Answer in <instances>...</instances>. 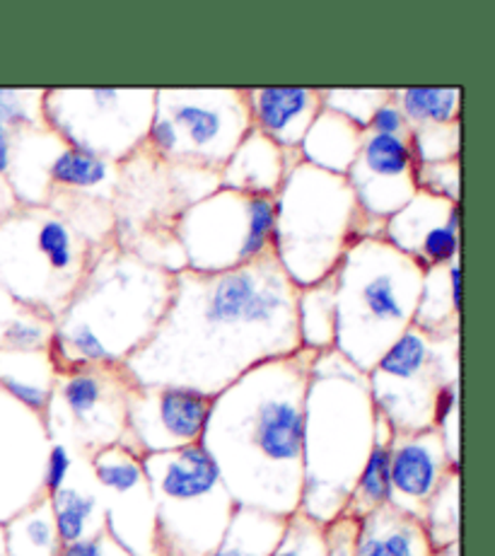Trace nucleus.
<instances>
[{
    "mask_svg": "<svg viewBox=\"0 0 495 556\" xmlns=\"http://www.w3.org/2000/svg\"><path fill=\"white\" fill-rule=\"evenodd\" d=\"M459 496H461V475L459 469L443 479V484L423 508L421 522L428 532L433 549H443L447 544L459 542Z\"/></svg>",
    "mask_w": 495,
    "mask_h": 556,
    "instance_id": "72a5a7b5",
    "label": "nucleus"
},
{
    "mask_svg": "<svg viewBox=\"0 0 495 556\" xmlns=\"http://www.w3.org/2000/svg\"><path fill=\"white\" fill-rule=\"evenodd\" d=\"M155 88H51L45 122L75 151L126 163L145 148Z\"/></svg>",
    "mask_w": 495,
    "mask_h": 556,
    "instance_id": "f8f14e48",
    "label": "nucleus"
},
{
    "mask_svg": "<svg viewBox=\"0 0 495 556\" xmlns=\"http://www.w3.org/2000/svg\"><path fill=\"white\" fill-rule=\"evenodd\" d=\"M0 119L13 131L45 128V90H0Z\"/></svg>",
    "mask_w": 495,
    "mask_h": 556,
    "instance_id": "4c0bfd02",
    "label": "nucleus"
},
{
    "mask_svg": "<svg viewBox=\"0 0 495 556\" xmlns=\"http://www.w3.org/2000/svg\"><path fill=\"white\" fill-rule=\"evenodd\" d=\"M461 167L459 157L445 160V163H418L416 185L421 191H428L433 197H443L452 203L461 199Z\"/></svg>",
    "mask_w": 495,
    "mask_h": 556,
    "instance_id": "58836bf2",
    "label": "nucleus"
},
{
    "mask_svg": "<svg viewBox=\"0 0 495 556\" xmlns=\"http://www.w3.org/2000/svg\"><path fill=\"white\" fill-rule=\"evenodd\" d=\"M75 467V455L68 451L66 445L51 443L47 465H45V496H53L61 486H66V481L73 475Z\"/></svg>",
    "mask_w": 495,
    "mask_h": 556,
    "instance_id": "a19ab883",
    "label": "nucleus"
},
{
    "mask_svg": "<svg viewBox=\"0 0 495 556\" xmlns=\"http://www.w3.org/2000/svg\"><path fill=\"white\" fill-rule=\"evenodd\" d=\"M295 301L274 252L220 274L181 269L163 323L124 368L136 384L218 397L246 370L297 354Z\"/></svg>",
    "mask_w": 495,
    "mask_h": 556,
    "instance_id": "f257e3e1",
    "label": "nucleus"
},
{
    "mask_svg": "<svg viewBox=\"0 0 495 556\" xmlns=\"http://www.w3.org/2000/svg\"><path fill=\"white\" fill-rule=\"evenodd\" d=\"M382 235L360 211L346 177L307 163L290 169L274 197V256L297 288L337 271L355 242Z\"/></svg>",
    "mask_w": 495,
    "mask_h": 556,
    "instance_id": "423d86ee",
    "label": "nucleus"
},
{
    "mask_svg": "<svg viewBox=\"0 0 495 556\" xmlns=\"http://www.w3.org/2000/svg\"><path fill=\"white\" fill-rule=\"evenodd\" d=\"M100 252L53 208L15 206L0 218V291L53 323Z\"/></svg>",
    "mask_w": 495,
    "mask_h": 556,
    "instance_id": "0eeeda50",
    "label": "nucleus"
},
{
    "mask_svg": "<svg viewBox=\"0 0 495 556\" xmlns=\"http://www.w3.org/2000/svg\"><path fill=\"white\" fill-rule=\"evenodd\" d=\"M141 459L155 506L157 556H208L237 510L208 453L189 445Z\"/></svg>",
    "mask_w": 495,
    "mask_h": 556,
    "instance_id": "6e6552de",
    "label": "nucleus"
},
{
    "mask_svg": "<svg viewBox=\"0 0 495 556\" xmlns=\"http://www.w3.org/2000/svg\"><path fill=\"white\" fill-rule=\"evenodd\" d=\"M51 447L45 414L0 388V526L45 498V465Z\"/></svg>",
    "mask_w": 495,
    "mask_h": 556,
    "instance_id": "dca6fc26",
    "label": "nucleus"
},
{
    "mask_svg": "<svg viewBox=\"0 0 495 556\" xmlns=\"http://www.w3.org/2000/svg\"><path fill=\"white\" fill-rule=\"evenodd\" d=\"M271 556H327L325 526L309 520L303 513H295L285 520L281 540L274 547Z\"/></svg>",
    "mask_w": 495,
    "mask_h": 556,
    "instance_id": "e433bc0d",
    "label": "nucleus"
},
{
    "mask_svg": "<svg viewBox=\"0 0 495 556\" xmlns=\"http://www.w3.org/2000/svg\"><path fill=\"white\" fill-rule=\"evenodd\" d=\"M365 131L380 134V136H394V138H411V126H408L399 104L392 100V94L390 100H386L380 110L372 114V119Z\"/></svg>",
    "mask_w": 495,
    "mask_h": 556,
    "instance_id": "79ce46f5",
    "label": "nucleus"
},
{
    "mask_svg": "<svg viewBox=\"0 0 495 556\" xmlns=\"http://www.w3.org/2000/svg\"><path fill=\"white\" fill-rule=\"evenodd\" d=\"M360 141L363 131L358 126L321 106L315 122L309 124L297 153L300 160L312 167L346 177L348 167L360 151Z\"/></svg>",
    "mask_w": 495,
    "mask_h": 556,
    "instance_id": "b1692460",
    "label": "nucleus"
},
{
    "mask_svg": "<svg viewBox=\"0 0 495 556\" xmlns=\"http://www.w3.org/2000/svg\"><path fill=\"white\" fill-rule=\"evenodd\" d=\"M461 262L459 256L423 274L414 327L433 337L459 334Z\"/></svg>",
    "mask_w": 495,
    "mask_h": 556,
    "instance_id": "393cba45",
    "label": "nucleus"
},
{
    "mask_svg": "<svg viewBox=\"0 0 495 556\" xmlns=\"http://www.w3.org/2000/svg\"><path fill=\"white\" fill-rule=\"evenodd\" d=\"M53 382H56V366L49 349L0 351V388L27 409L45 414Z\"/></svg>",
    "mask_w": 495,
    "mask_h": 556,
    "instance_id": "a878e982",
    "label": "nucleus"
},
{
    "mask_svg": "<svg viewBox=\"0 0 495 556\" xmlns=\"http://www.w3.org/2000/svg\"><path fill=\"white\" fill-rule=\"evenodd\" d=\"M297 163V151H283L252 128L234 148L228 163L218 169V181L220 189L242 191L252 197H276L283 179Z\"/></svg>",
    "mask_w": 495,
    "mask_h": 556,
    "instance_id": "412c9836",
    "label": "nucleus"
},
{
    "mask_svg": "<svg viewBox=\"0 0 495 556\" xmlns=\"http://www.w3.org/2000/svg\"><path fill=\"white\" fill-rule=\"evenodd\" d=\"M300 349L331 351L337 341V276L329 274L321 281L297 288L295 301Z\"/></svg>",
    "mask_w": 495,
    "mask_h": 556,
    "instance_id": "c756f323",
    "label": "nucleus"
},
{
    "mask_svg": "<svg viewBox=\"0 0 495 556\" xmlns=\"http://www.w3.org/2000/svg\"><path fill=\"white\" fill-rule=\"evenodd\" d=\"M433 556H459V542L447 544V547H443V549H435Z\"/></svg>",
    "mask_w": 495,
    "mask_h": 556,
    "instance_id": "a18cd8bd",
    "label": "nucleus"
},
{
    "mask_svg": "<svg viewBox=\"0 0 495 556\" xmlns=\"http://www.w3.org/2000/svg\"><path fill=\"white\" fill-rule=\"evenodd\" d=\"M368 372L337 349L315 356L307 378L300 513L327 526L341 516L375 443Z\"/></svg>",
    "mask_w": 495,
    "mask_h": 556,
    "instance_id": "20e7f679",
    "label": "nucleus"
},
{
    "mask_svg": "<svg viewBox=\"0 0 495 556\" xmlns=\"http://www.w3.org/2000/svg\"><path fill=\"white\" fill-rule=\"evenodd\" d=\"M285 520L271 513L237 506L223 540L208 556H271L283 534Z\"/></svg>",
    "mask_w": 495,
    "mask_h": 556,
    "instance_id": "2f4dec72",
    "label": "nucleus"
},
{
    "mask_svg": "<svg viewBox=\"0 0 495 556\" xmlns=\"http://www.w3.org/2000/svg\"><path fill=\"white\" fill-rule=\"evenodd\" d=\"M8 556H61L63 542L45 496L3 522Z\"/></svg>",
    "mask_w": 495,
    "mask_h": 556,
    "instance_id": "7c9ffc66",
    "label": "nucleus"
},
{
    "mask_svg": "<svg viewBox=\"0 0 495 556\" xmlns=\"http://www.w3.org/2000/svg\"><path fill=\"white\" fill-rule=\"evenodd\" d=\"M452 469L459 467L452 465L435 429L394 433L390 447V504L421 520L430 496Z\"/></svg>",
    "mask_w": 495,
    "mask_h": 556,
    "instance_id": "6ab92c4d",
    "label": "nucleus"
},
{
    "mask_svg": "<svg viewBox=\"0 0 495 556\" xmlns=\"http://www.w3.org/2000/svg\"><path fill=\"white\" fill-rule=\"evenodd\" d=\"M61 556H134L128 549H124L110 532H100L94 538L78 542V544H68L63 547Z\"/></svg>",
    "mask_w": 495,
    "mask_h": 556,
    "instance_id": "37998d69",
    "label": "nucleus"
},
{
    "mask_svg": "<svg viewBox=\"0 0 495 556\" xmlns=\"http://www.w3.org/2000/svg\"><path fill=\"white\" fill-rule=\"evenodd\" d=\"M392 100L399 104L411 128L461 122L459 88H399L392 90Z\"/></svg>",
    "mask_w": 495,
    "mask_h": 556,
    "instance_id": "473e14b6",
    "label": "nucleus"
},
{
    "mask_svg": "<svg viewBox=\"0 0 495 556\" xmlns=\"http://www.w3.org/2000/svg\"><path fill=\"white\" fill-rule=\"evenodd\" d=\"M392 90L386 88H333L321 90V106L329 112H337L343 119H348L365 131L372 114L390 100Z\"/></svg>",
    "mask_w": 495,
    "mask_h": 556,
    "instance_id": "f704fd0d",
    "label": "nucleus"
},
{
    "mask_svg": "<svg viewBox=\"0 0 495 556\" xmlns=\"http://www.w3.org/2000/svg\"><path fill=\"white\" fill-rule=\"evenodd\" d=\"M15 206H17V201L13 197V191H10L5 177H0V218H3L8 211H13Z\"/></svg>",
    "mask_w": 495,
    "mask_h": 556,
    "instance_id": "c03bdc74",
    "label": "nucleus"
},
{
    "mask_svg": "<svg viewBox=\"0 0 495 556\" xmlns=\"http://www.w3.org/2000/svg\"><path fill=\"white\" fill-rule=\"evenodd\" d=\"M392 438H394V429L390 426V421H386L382 414H378V419H375L372 451H370L368 459H365L358 479H355L353 491L346 501V508H343V516L360 520L368 516V513H372L375 508L390 504Z\"/></svg>",
    "mask_w": 495,
    "mask_h": 556,
    "instance_id": "c85d7f7f",
    "label": "nucleus"
},
{
    "mask_svg": "<svg viewBox=\"0 0 495 556\" xmlns=\"http://www.w3.org/2000/svg\"><path fill=\"white\" fill-rule=\"evenodd\" d=\"M0 556H8V549H5V532H3V526H0Z\"/></svg>",
    "mask_w": 495,
    "mask_h": 556,
    "instance_id": "49530a36",
    "label": "nucleus"
},
{
    "mask_svg": "<svg viewBox=\"0 0 495 556\" xmlns=\"http://www.w3.org/2000/svg\"><path fill=\"white\" fill-rule=\"evenodd\" d=\"M49 501L63 547L85 542L106 530L104 506L97 486L92 489L68 479L66 486H61Z\"/></svg>",
    "mask_w": 495,
    "mask_h": 556,
    "instance_id": "bb28decb",
    "label": "nucleus"
},
{
    "mask_svg": "<svg viewBox=\"0 0 495 556\" xmlns=\"http://www.w3.org/2000/svg\"><path fill=\"white\" fill-rule=\"evenodd\" d=\"M423 269L382 235L355 242L337 266L333 349L368 372L414 325Z\"/></svg>",
    "mask_w": 495,
    "mask_h": 556,
    "instance_id": "39448f33",
    "label": "nucleus"
},
{
    "mask_svg": "<svg viewBox=\"0 0 495 556\" xmlns=\"http://www.w3.org/2000/svg\"><path fill=\"white\" fill-rule=\"evenodd\" d=\"M411 148L418 163H445L459 157L461 122L411 128Z\"/></svg>",
    "mask_w": 495,
    "mask_h": 556,
    "instance_id": "c9c22d12",
    "label": "nucleus"
},
{
    "mask_svg": "<svg viewBox=\"0 0 495 556\" xmlns=\"http://www.w3.org/2000/svg\"><path fill=\"white\" fill-rule=\"evenodd\" d=\"M252 128L283 151H297L321 112L319 88H246Z\"/></svg>",
    "mask_w": 495,
    "mask_h": 556,
    "instance_id": "aec40b11",
    "label": "nucleus"
},
{
    "mask_svg": "<svg viewBox=\"0 0 495 556\" xmlns=\"http://www.w3.org/2000/svg\"><path fill=\"white\" fill-rule=\"evenodd\" d=\"M358 522L351 516H337L325 526L327 556H355V540H358Z\"/></svg>",
    "mask_w": 495,
    "mask_h": 556,
    "instance_id": "ea45409f",
    "label": "nucleus"
},
{
    "mask_svg": "<svg viewBox=\"0 0 495 556\" xmlns=\"http://www.w3.org/2000/svg\"><path fill=\"white\" fill-rule=\"evenodd\" d=\"M459 380V334L433 337L408 327L368 370L370 397L394 433L433 429L437 394Z\"/></svg>",
    "mask_w": 495,
    "mask_h": 556,
    "instance_id": "9d476101",
    "label": "nucleus"
},
{
    "mask_svg": "<svg viewBox=\"0 0 495 556\" xmlns=\"http://www.w3.org/2000/svg\"><path fill=\"white\" fill-rule=\"evenodd\" d=\"M100 491L106 532L134 556H157L155 506L143 459L126 445H110L88 459Z\"/></svg>",
    "mask_w": 495,
    "mask_h": 556,
    "instance_id": "4468645a",
    "label": "nucleus"
},
{
    "mask_svg": "<svg viewBox=\"0 0 495 556\" xmlns=\"http://www.w3.org/2000/svg\"><path fill=\"white\" fill-rule=\"evenodd\" d=\"M134 380L124 366H82L56 372L45 409L51 443L66 445L85 463L110 445L124 443L126 400Z\"/></svg>",
    "mask_w": 495,
    "mask_h": 556,
    "instance_id": "ddd939ff",
    "label": "nucleus"
},
{
    "mask_svg": "<svg viewBox=\"0 0 495 556\" xmlns=\"http://www.w3.org/2000/svg\"><path fill=\"white\" fill-rule=\"evenodd\" d=\"M172 293L175 274L116 242L104 248L51 323L49 354L56 372L124 366L155 334Z\"/></svg>",
    "mask_w": 495,
    "mask_h": 556,
    "instance_id": "7ed1b4c3",
    "label": "nucleus"
},
{
    "mask_svg": "<svg viewBox=\"0 0 495 556\" xmlns=\"http://www.w3.org/2000/svg\"><path fill=\"white\" fill-rule=\"evenodd\" d=\"M418 160L411 138L363 131L360 151L346 173V181L360 211L375 223L392 218L418 191Z\"/></svg>",
    "mask_w": 495,
    "mask_h": 556,
    "instance_id": "f3484780",
    "label": "nucleus"
},
{
    "mask_svg": "<svg viewBox=\"0 0 495 556\" xmlns=\"http://www.w3.org/2000/svg\"><path fill=\"white\" fill-rule=\"evenodd\" d=\"M250 131L242 88H155L145 148L165 163L218 173Z\"/></svg>",
    "mask_w": 495,
    "mask_h": 556,
    "instance_id": "1a4fd4ad",
    "label": "nucleus"
},
{
    "mask_svg": "<svg viewBox=\"0 0 495 556\" xmlns=\"http://www.w3.org/2000/svg\"><path fill=\"white\" fill-rule=\"evenodd\" d=\"M423 522L384 504L358 522L355 556H433Z\"/></svg>",
    "mask_w": 495,
    "mask_h": 556,
    "instance_id": "5701e85b",
    "label": "nucleus"
},
{
    "mask_svg": "<svg viewBox=\"0 0 495 556\" xmlns=\"http://www.w3.org/2000/svg\"><path fill=\"white\" fill-rule=\"evenodd\" d=\"M63 146L66 143L49 126L15 131L5 181L17 206H47L51 191L49 169Z\"/></svg>",
    "mask_w": 495,
    "mask_h": 556,
    "instance_id": "4be33fe9",
    "label": "nucleus"
},
{
    "mask_svg": "<svg viewBox=\"0 0 495 556\" xmlns=\"http://www.w3.org/2000/svg\"><path fill=\"white\" fill-rule=\"evenodd\" d=\"M116 179H118V165L110 163V160L104 157L80 153L68 146L61 148L49 169L51 191H66V194H80V197H100L110 201L114 197Z\"/></svg>",
    "mask_w": 495,
    "mask_h": 556,
    "instance_id": "cd10ccee",
    "label": "nucleus"
},
{
    "mask_svg": "<svg viewBox=\"0 0 495 556\" xmlns=\"http://www.w3.org/2000/svg\"><path fill=\"white\" fill-rule=\"evenodd\" d=\"M213 397L169 384H136L126 400L124 443L136 455H157L199 445Z\"/></svg>",
    "mask_w": 495,
    "mask_h": 556,
    "instance_id": "2eb2a0df",
    "label": "nucleus"
},
{
    "mask_svg": "<svg viewBox=\"0 0 495 556\" xmlns=\"http://www.w3.org/2000/svg\"><path fill=\"white\" fill-rule=\"evenodd\" d=\"M315 351L266 361L213 397L201 447L240 508L290 518L303 496L305 394Z\"/></svg>",
    "mask_w": 495,
    "mask_h": 556,
    "instance_id": "f03ea898",
    "label": "nucleus"
},
{
    "mask_svg": "<svg viewBox=\"0 0 495 556\" xmlns=\"http://www.w3.org/2000/svg\"><path fill=\"white\" fill-rule=\"evenodd\" d=\"M382 238L423 271L443 266L459 256V203L418 189L411 201L384 220Z\"/></svg>",
    "mask_w": 495,
    "mask_h": 556,
    "instance_id": "a211bd4d",
    "label": "nucleus"
},
{
    "mask_svg": "<svg viewBox=\"0 0 495 556\" xmlns=\"http://www.w3.org/2000/svg\"><path fill=\"white\" fill-rule=\"evenodd\" d=\"M175 240L185 269L220 274L240 269L274 248V197L215 189L179 213Z\"/></svg>",
    "mask_w": 495,
    "mask_h": 556,
    "instance_id": "9b49d317",
    "label": "nucleus"
}]
</instances>
